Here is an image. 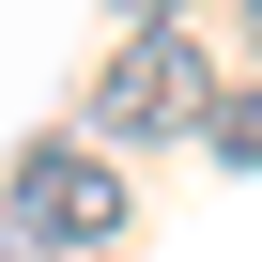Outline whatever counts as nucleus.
I'll list each match as a JSON object with an SVG mask.
<instances>
[{
  "label": "nucleus",
  "instance_id": "1",
  "mask_svg": "<svg viewBox=\"0 0 262 262\" xmlns=\"http://www.w3.org/2000/svg\"><path fill=\"white\" fill-rule=\"evenodd\" d=\"M201 108H216V93H201V31L170 16V31H123V47H108L93 139H108V155H123V139H201Z\"/></svg>",
  "mask_w": 262,
  "mask_h": 262
},
{
  "label": "nucleus",
  "instance_id": "2",
  "mask_svg": "<svg viewBox=\"0 0 262 262\" xmlns=\"http://www.w3.org/2000/svg\"><path fill=\"white\" fill-rule=\"evenodd\" d=\"M0 201H16V247H108V216H123V170H108V139H31Z\"/></svg>",
  "mask_w": 262,
  "mask_h": 262
},
{
  "label": "nucleus",
  "instance_id": "3",
  "mask_svg": "<svg viewBox=\"0 0 262 262\" xmlns=\"http://www.w3.org/2000/svg\"><path fill=\"white\" fill-rule=\"evenodd\" d=\"M201 155H216V170H262V77H231V93L201 108Z\"/></svg>",
  "mask_w": 262,
  "mask_h": 262
},
{
  "label": "nucleus",
  "instance_id": "4",
  "mask_svg": "<svg viewBox=\"0 0 262 262\" xmlns=\"http://www.w3.org/2000/svg\"><path fill=\"white\" fill-rule=\"evenodd\" d=\"M123 31H170V0H123Z\"/></svg>",
  "mask_w": 262,
  "mask_h": 262
},
{
  "label": "nucleus",
  "instance_id": "5",
  "mask_svg": "<svg viewBox=\"0 0 262 262\" xmlns=\"http://www.w3.org/2000/svg\"><path fill=\"white\" fill-rule=\"evenodd\" d=\"M231 16H247V47H262V0H231Z\"/></svg>",
  "mask_w": 262,
  "mask_h": 262
},
{
  "label": "nucleus",
  "instance_id": "6",
  "mask_svg": "<svg viewBox=\"0 0 262 262\" xmlns=\"http://www.w3.org/2000/svg\"><path fill=\"white\" fill-rule=\"evenodd\" d=\"M0 262H16V247H0Z\"/></svg>",
  "mask_w": 262,
  "mask_h": 262
}]
</instances>
